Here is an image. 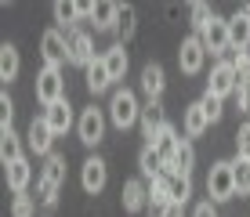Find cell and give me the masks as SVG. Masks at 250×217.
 <instances>
[{"instance_id": "11", "label": "cell", "mask_w": 250, "mask_h": 217, "mask_svg": "<svg viewBox=\"0 0 250 217\" xmlns=\"http://www.w3.org/2000/svg\"><path fill=\"white\" fill-rule=\"evenodd\" d=\"M65 40H69V62L87 69V65L94 62V43H91V37H87L83 29H69Z\"/></svg>"}, {"instance_id": "34", "label": "cell", "mask_w": 250, "mask_h": 217, "mask_svg": "<svg viewBox=\"0 0 250 217\" xmlns=\"http://www.w3.org/2000/svg\"><path fill=\"white\" fill-rule=\"evenodd\" d=\"M200 105H203V112H207V119H210V123H218L221 112H225V109H221V98H214V94H207V91H203Z\"/></svg>"}, {"instance_id": "30", "label": "cell", "mask_w": 250, "mask_h": 217, "mask_svg": "<svg viewBox=\"0 0 250 217\" xmlns=\"http://www.w3.org/2000/svg\"><path fill=\"white\" fill-rule=\"evenodd\" d=\"M188 196H192V178H170V203H188Z\"/></svg>"}, {"instance_id": "1", "label": "cell", "mask_w": 250, "mask_h": 217, "mask_svg": "<svg viewBox=\"0 0 250 217\" xmlns=\"http://www.w3.org/2000/svg\"><path fill=\"white\" fill-rule=\"evenodd\" d=\"M109 119H113V127L127 130L134 127L138 119H142V109H138V98L131 87H116L113 91V101H109Z\"/></svg>"}, {"instance_id": "10", "label": "cell", "mask_w": 250, "mask_h": 217, "mask_svg": "<svg viewBox=\"0 0 250 217\" xmlns=\"http://www.w3.org/2000/svg\"><path fill=\"white\" fill-rule=\"evenodd\" d=\"M76 130H80V141H83V145H98L102 138H105V116H102V109H94V105L83 109Z\"/></svg>"}, {"instance_id": "25", "label": "cell", "mask_w": 250, "mask_h": 217, "mask_svg": "<svg viewBox=\"0 0 250 217\" xmlns=\"http://www.w3.org/2000/svg\"><path fill=\"white\" fill-rule=\"evenodd\" d=\"M102 58H105L109 76H113V80H124V73H127V51H124V43H113Z\"/></svg>"}, {"instance_id": "5", "label": "cell", "mask_w": 250, "mask_h": 217, "mask_svg": "<svg viewBox=\"0 0 250 217\" xmlns=\"http://www.w3.org/2000/svg\"><path fill=\"white\" fill-rule=\"evenodd\" d=\"M200 40H203L207 55H218V58H225L229 51H232V40H229V22L214 15V19H210V25H207V29L200 33Z\"/></svg>"}, {"instance_id": "38", "label": "cell", "mask_w": 250, "mask_h": 217, "mask_svg": "<svg viewBox=\"0 0 250 217\" xmlns=\"http://www.w3.org/2000/svg\"><path fill=\"white\" fill-rule=\"evenodd\" d=\"M11 116H15V105L7 98V91L0 94V127H11Z\"/></svg>"}, {"instance_id": "33", "label": "cell", "mask_w": 250, "mask_h": 217, "mask_svg": "<svg viewBox=\"0 0 250 217\" xmlns=\"http://www.w3.org/2000/svg\"><path fill=\"white\" fill-rule=\"evenodd\" d=\"M188 11H192V25H196V37H200V33L207 29V25H210V19H214V11L207 4H192L188 7Z\"/></svg>"}, {"instance_id": "31", "label": "cell", "mask_w": 250, "mask_h": 217, "mask_svg": "<svg viewBox=\"0 0 250 217\" xmlns=\"http://www.w3.org/2000/svg\"><path fill=\"white\" fill-rule=\"evenodd\" d=\"M55 19L69 25V29H76V19H80V4H65V0H58L55 4Z\"/></svg>"}, {"instance_id": "3", "label": "cell", "mask_w": 250, "mask_h": 217, "mask_svg": "<svg viewBox=\"0 0 250 217\" xmlns=\"http://www.w3.org/2000/svg\"><path fill=\"white\" fill-rule=\"evenodd\" d=\"M207 196L210 203H225L236 196V178H232V163H214L207 174Z\"/></svg>"}, {"instance_id": "29", "label": "cell", "mask_w": 250, "mask_h": 217, "mask_svg": "<svg viewBox=\"0 0 250 217\" xmlns=\"http://www.w3.org/2000/svg\"><path fill=\"white\" fill-rule=\"evenodd\" d=\"M138 15H134V7L131 4H120V22H116V33H120V40H131L134 37V22Z\"/></svg>"}, {"instance_id": "36", "label": "cell", "mask_w": 250, "mask_h": 217, "mask_svg": "<svg viewBox=\"0 0 250 217\" xmlns=\"http://www.w3.org/2000/svg\"><path fill=\"white\" fill-rule=\"evenodd\" d=\"M236 156L250 159V123H243V127L236 130Z\"/></svg>"}, {"instance_id": "12", "label": "cell", "mask_w": 250, "mask_h": 217, "mask_svg": "<svg viewBox=\"0 0 250 217\" xmlns=\"http://www.w3.org/2000/svg\"><path fill=\"white\" fill-rule=\"evenodd\" d=\"M170 178H174V174L163 170L160 178L149 185V214L152 217H163V210L170 206Z\"/></svg>"}, {"instance_id": "8", "label": "cell", "mask_w": 250, "mask_h": 217, "mask_svg": "<svg viewBox=\"0 0 250 217\" xmlns=\"http://www.w3.org/2000/svg\"><path fill=\"white\" fill-rule=\"evenodd\" d=\"M40 55H44V65L58 69V65L69 58V40H65L58 29H47L44 37H40Z\"/></svg>"}, {"instance_id": "22", "label": "cell", "mask_w": 250, "mask_h": 217, "mask_svg": "<svg viewBox=\"0 0 250 217\" xmlns=\"http://www.w3.org/2000/svg\"><path fill=\"white\" fill-rule=\"evenodd\" d=\"M91 19H94V29H102V33L116 29V22H120V4H109V0H102V4H94Z\"/></svg>"}, {"instance_id": "40", "label": "cell", "mask_w": 250, "mask_h": 217, "mask_svg": "<svg viewBox=\"0 0 250 217\" xmlns=\"http://www.w3.org/2000/svg\"><path fill=\"white\" fill-rule=\"evenodd\" d=\"M185 214V203H170L167 210H163V217H182Z\"/></svg>"}, {"instance_id": "7", "label": "cell", "mask_w": 250, "mask_h": 217, "mask_svg": "<svg viewBox=\"0 0 250 217\" xmlns=\"http://www.w3.org/2000/svg\"><path fill=\"white\" fill-rule=\"evenodd\" d=\"M105 181H109L105 159H102V156H87V159H83V167H80V185H83V192H87V196H98L102 188H105Z\"/></svg>"}, {"instance_id": "28", "label": "cell", "mask_w": 250, "mask_h": 217, "mask_svg": "<svg viewBox=\"0 0 250 217\" xmlns=\"http://www.w3.org/2000/svg\"><path fill=\"white\" fill-rule=\"evenodd\" d=\"M232 178H236V196H250V159L236 156L232 159Z\"/></svg>"}, {"instance_id": "20", "label": "cell", "mask_w": 250, "mask_h": 217, "mask_svg": "<svg viewBox=\"0 0 250 217\" xmlns=\"http://www.w3.org/2000/svg\"><path fill=\"white\" fill-rule=\"evenodd\" d=\"M109 87H113V76H109V69H105V58H94L87 65V91L102 94V91H109Z\"/></svg>"}, {"instance_id": "18", "label": "cell", "mask_w": 250, "mask_h": 217, "mask_svg": "<svg viewBox=\"0 0 250 217\" xmlns=\"http://www.w3.org/2000/svg\"><path fill=\"white\" fill-rule=\"evenodd\" d=\"M44 119H47V127L55 130V134H65L69 123H73V109H69V98H62V101H55L51 109H44Z\"/></svg>"}, {"instance_id": "6", "label": "cell", "mask_w": 250, "mask_h": 217, "mask_svg": "<svg viewBox=\"0 0 250 217\" xmlns=\"http://www.w3.org/2000/svg\"><path fill=\"white\" fill-rule=\"evenodd\" d=\"M236 83H239L236 69H232V65L225 62V58H221V62L210 69V80H207V94H214V98H221V101H225L229 94H236Z\"/></svg>"}, {"instance_id": "16", "label": "cell", "mask_w": 250, "mask_h": 217, "mask_svg": "<svg viewBox=\"0 0 250 217\" xmlns=\"http://www.w3.org/2000/svg\"><path fill=\"white\" fill-rule=\"evenodd\" d=\"M138 123H142V134L149 138V145H152V138L167 127V119H163V105H160V101H149V105L142 109V119H138Z\"/></svg>"}, {"instance_id": "4", "label": "cell", "mask_w": 250, "mask_h": 217, "mask_svg": "<svg viewBox=\"0 0 250 217\" xmlns=\"http://www.w3.org/2000/svg\"><path fill=\"white\" fill-rule=\"evenodd\" d=\"M65 98V80H62V73L58 69H51V65H44L37 73V101L44 109H51L55 101H62Z\"/></svg>"}, {"instance_id": "32", "label": "cell", "mask_w": 250, "mask_h": 217, "mask_svg": "<svg viewBox=\"0 0 250 217\" xmlns=\"http://www.w3.org/2000/svg\"><path fill=\"white\" fill-rule=\"evenodd\" d=\"M225 62L236 69L239 80H243V76H250V51H236V47H232L229 55H225Z\"/></svg>"}, {"instance_id": "14", "label": "cell", "mask_w": 250, "mask_h": 217, "mask_svg": "<svg viewBox=\"0 0 250 217\" xmlns=\"http://www.w3.org/2000/svg\"><path fill=\"white\" fill-rule=\"evenodd\" d=\"M25 141H29V149L37 152V156H51V141H55V130L47 127V119L44 116H37L29 123V134H25Z\"/></svg>"}, {"instance_id": "23", "label": "cell", "mask_w": 250, "mask_h": 217, "mask_svg": "<svg viewBox=\"0 0 250 217\" xmlns=\"http://www.w3.org/2000/svg\"><path fill=\"white\" fill-rule=\"evenodd\" d=\"M29 178H33V167L25 163V156H22L19 163H11V167H7V188H11L15 196H19V192H25Z\"/></svg>"}, {"instance_id": "13", "label": "cell", "mask_w": 250, "mask_h": 217, "mask_svg": "<svg viewBox=\"0 0 250 217\" xmlns=\"http://www.w3.org/2000/svg\"><path fill=\"white\" fill-rule=\"evenodd\" d=\"M229 40H232V47H236V51H247L250 47V4L239 7V11L229 19Z\"/></svg>"}, {"instance_id": "26", "label": "cell", "mask_w": 250, "mask_h": 217, "mask_svg": "<svg viewBox=\"0 0 250 217\" xmlns=\"http://www.w3.org/2000/svg\"><path fill=\"white\" fill-rule=\"evenodd\" d=\"M207 123H210V119H207V112H203L200 101L185 109V134H188V138H200L203 130H207Z\"/></svg>"}, {"instance_id": "15", "label": "cell", "mask_w": 250, "mask_h": 217, "mask_svg": "<svg viewBox=\"0 0 250 217\" xmlns=\"http://www.w3.org/2000/svg\"><path fill=\"white\" fill-rule=\"evenodd\" d=\"M120 199H124V210H127V214H138L142 206H149V188H145L138 178H131V181H124Z\"/></svg>"}, {"instance_id": "21", "label": "cell", "mask_w": 250, "mask_h": 217, "mask_svg": "<svg viewBox=\"0 0 250 217\" xmlns=\"http://www.w3.org/2000/svg\"><path fill=\"white\" fill-rule=\"evenodd\" d=\"M192 167H196V149L188 138H182V145H178V156H174V167H170L167 174H182V178H192Z\"/></svg>"}, {"instance_id": "24", "label": "cell", "mask_w": 250, "mask_h": 217, "mask_svg": "<svg viewBox=\"0 0 250 217\" xmlns=\"http://www.w3.org/2000/svg\"><path fill=\"white\" fill-rule=\"evenodd\" d=\"M19 47H15V43H4V47H0V80L4 83H11L15 76H19Z\"/></svg>"}, {"instance_id": "37", "label": "cell", "mask_w": 250, "mask_h": 217, "mask_svg": "<svg viewBox=\"0 0 250 217\" xmlns=\"http://www.w3.org/2000/svg\"><path fill=\"white\" fill-rule=\"evenodd\" d=\"M236 98H239V109L250 112V76H243V80L236 83Z\"/></svg>"}, {"instance_id": "17", "label": "cell", "mask_w": 250, "mask_h": 217, "mask_svg": "<svg viewBox=\"0 0 250 217\" xmlns=\"http://www.w3.org/2000/svg\"><path fill=\"white\" fill-rule=\"evenodd\" d=\"M163 87H167V80H163V69H160L156 62H149V65L142 69V91H145V98H149V101H160Z\"/></svg>"}, {"instance_id": "35", "label": "cell", "mask_w": 250, "mask_h": 217, "mask_svg": "<svg viewBox=\"0 0 250 217\" xmlns=\"http://www.w3.org/2000/svg\"><path fill=\"white\" fill-rule=\"evenodd\" d=\"M11 217H33V196H25V192L15 196V203H11Z\"/></svg>"}, {"instance_id": "9", "label": "cell", "mask_w": 250, "mask_h": 217, "mask_svg": "<svg viewBox=\"0 0 250 217\" xmlns=\"http://www.w3.org/2000/svg\"><path fill=\"white\" fill-rule=\"evenodd\" d=\"M203 58H207L203 40H200V37H185V40H182V47H178V65H182V73L196 76V73L203 69Z\"/></svg>"}, {"instance_id": "2", "label": "cell", "mask_w": 250, "mask_h": 217, "mask_svg": "<svg viewBox=\"0 0 250 217\" xmlns=\"http://www.w3.org/2000/svg\"><path fill=\"white\" fill-rule=\"evenodd\" d=\"M65 181V156H47L44 163V174H40V203L44 206H55L58 203V185Z\"/></svg>"}, {"instance_id": "39", "label": "cell", "mask_w": 250, "mask_h": 217, "mask_svg": "<svg viewBox=\"0 0 250 217\" xmlns=\"http://www.w3.org/2000/svg\"><path fill=\"white\" fill-rule=\"evenodd\" d=\"M192 217H218V210H214V203L207 199V203H200V206L192 210Z\"/></svg>"}, {"instance_id": "27", "label": "cell", "mask_w": 250, "mask_h": 217, "mask_svg": "<svg viewBox=\"0 0 250 217\" xmlns=\"http://www.w3.org/2000/svg\"><path fill=\"white\" fill-rule=\"evenodd\" d=\"M138 167H142V174H145V178H152V181H156L160 174L167 170V167H163V159L156 156V149H152V145H145V149H142V156H138Z\"/></svg>"}, {"instance_id": "19", "label": "cell", "mask_w": 250, "mask_h": 217, "mask_svg": "<svg viewBox=\"0 0 250 217\" xmlns=\"http://www.w3.org/2000/svg\"><path fill=\"white\" fill-rule=\"evenodd\" d=\"M0 159H4V167H11V163L22 159V141H19V134H15L11 127H0Z\"/></svg>"}]
</instances>
